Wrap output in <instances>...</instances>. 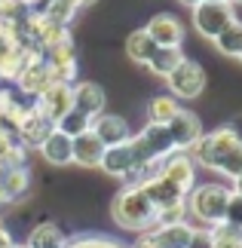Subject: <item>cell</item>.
Masks as SVG:
<instances>
[{
  "label": "cell",
  "mask_w": 242,
  "mask_h": 248,
  "mask_svg": "<svg viewBox=\"0 0 242 248\" xmlns=\"http://www.w3.org/2000/svg\"><path fill=\"white\" fill-rule=\"evenodd\" d=\"M187 248H211V236H209V230H193V239H190Z\"/></svg>",
  "instance_id": "1f68e13d"
},
{
  "label": "cell",
  "mask_w": 242,
  "mask_h": 248,
  "mask_svg": "<svg viewBox=\"0 0 242 248\" xmlns=\"http://www.w3.org/2000/svg\"><path fill=\"white\" fill-rule=\"evenodd\" d=\"M65 245H67V236L52 221H40L28 233V242H25V248H65Z\"/></svg>",
  "instance_id": "44dd1931"
},
{
  "label": "cell",
  "mask_w": 242,
  "mask_h": 248,
  "mask_svg": "<svg viewBox=\"0 0 242 248\" xmlns=\"http://www.w3.org/2000/svg\"><path fill=\"white\" fill-rule=\"evenodd\" d=\"M132 248H157V242H153V236H150V230H144L138 239L132 242Z\"/></svg>",
  "instance_id": "d6a6232c"
},
{
  "label": "cell",
  "mask_w": 242,
  "mask_h": 248,
  "mask_svg": "<svg viewBox=\"0 0 242 248\" xmlns=\"http://www.w3.org/2000/svg\"><path fill=\"white\" fill-rule=\"evenodd\" d=\"M224 224H233L242 230V196L230 190V199H227V208H224Z\"/></svg>",
  "instance_id": "4dcf8cb0"
},
{
  "label": "cell",
  "mask_w": 242,
  "mask_h": 248,
  "mask_svg": "<svg viewBox=\"0 0 242 248\" xmlns=\"http://www.w3.org/2000/svg\"><path fill=\"white\" fill-rule=\"evenodd\" d=\"M233 3H211V0H206V3H196L193 6V28L209 37V40H215V37L224 31V28L233 22Z\"/></svg>",
  "instance_id": "5b68a950"
},
{
  "label": "cell",
  "mask_w": 242,
  "mask_h": 248,
  "mask_svg": "<svg viewBox=\"0 0 242 248\" xmlns=\"http://www.w3.org/2000/svg\"><path fill=\"white\" fill-rule=\"evenodd\" d=\"M101 156H104V144L98 141V135H95L92 129L74 138V163H77V166H83V169H98Z\"/></svg>",
  "instance_id": "ac0fdd59"
},
{
  "label": "cell",
  "mask_w": 242,
  "mask_h": 248,
  "mask_svg": "<svg viewBox=\"0 0 242 248\" xmlns=\"http://www.w3.org/2000/svg\"><path fill=\"white\" fill-rule=\"evenodd\" d=\"M55 126L46 117H40V113L34 110V104L28 108V113L22 120H18V129H16V141L22 147H40L43 141H46V135H49Z\"/></svg>",
  "instance_id": "4fadbf2b"
},
{
  "label": "cell",
  "mask_w": 242,
  "mask_h": 248,
  "mask_svg": "<svg viewBox=\"0 0 242 248\" xmlns=\"http://www.w3.org/2000/svg\"><path fill=\"white\" fill-rule=\"evenodd\" d=\"M209 236H211V248H242V230L233 224H215L209 227Z\"/></svg>",
  "instance_id": "484cf974"
},
{
  "label": "cell",
  "mask_w": 242,
  "mask_h": 248,
  "mask_svg": "<svg viewBox=\"0 0 242 248\" xmlns=\"http://www.w3.org/2000/svg\"><path fill=\"white\" fill-rule=\"evenodd\" d=\"M187 154H190L193 163L218 171V175H224L230 181L242 175V141L233 135L230 126H221L215 132H202L199 141Z\"/></svg>",
  "instance_id": "6da1fadb"
},
{
  "label": "cell",
  "mask_w": 242,
  "mask_h": 248,
  "mask_svg": "<svg viewBox=\"0 0 242 248\" xmlns=\"http://www.w3.org/2000/svg\"><path fill=\"white\" fill-rule=\"evenodd\" d=\"M187 221V202H175L166 208H157V224L153 227H169V224H181Z\"/></svg>",
  "instance_id": "f1b7e54d"
},
{
  "label": "cell",
  "mask_w": 242,
  "mask_h": 248,
  "mask_svg": "<svg viewBox=\"0 0 242 248\" xmlns=\"http://www.w3.org/2000/svg\"><path fill=\"white\" fill-rule=\"evenodd\" d=\"M215 46H218V52L233 55V59H236L239 49H242V22H239V18H233V22L215 37Z\"/></svg>",
  "instance_id": "d4e9b609"
},
{
  "label": "cell",
  "mask_w": 242,
  "mask_h": 248,
  "mask_svg": "<svg viewBox=\"0 0 242 248\" xmlns=\"http://www.w3.org/2000/svg\"><path fill=\"white\" fill-rule=\"evenodd\" d=\"M230 3H242V0H230Z\"/></svg>",
  "instance_id": "60d3db41"
},
{
  "label": "cell",
  "mask_w": 242,
  "mask_h": 248,
  "mask_svg": "<svg viewBox=\"0 0 242 248\" xmlns=\"http://www.w3.org/2000/svg\"><path fill=\"white\" fill-rule=\"evenodd\" d=\"M181 59H184V52H181V46H157V52L150 55V62L144 64L150 74H157V77H162L166 80L172 71L181 64Z\"/></svg>",
  "instance_id": "7402d4cb"
},
{
  "label": "cell",
  "mask_w": 242,
  "mask_h": 248,
  "mask_svg": "<svg viewBox=\"0 0 242 248\" xmlns=\"http://www.w3.org/2000/svg\"><path fill=\"white\" fill-rule=\"evenodd\" d=\"M236 59H239V62H242V49H239V55H236Z\"/></svg>",
  "instance_id": "ab89813d"
},
{
  "label": "cell",
  "mask_w": 242,
  "mask_h": 248,
  "mask_svg": "<svg viewBox=\"0 0 242 248\" xmlns=\"http://www.w3.org/2000/svg\"><path fill=\"white\" fill-rule=\"evenodd\" d=\"M157 171H160L162 178H169L175 187H181L184 193H190V190H193V181H196V163L190 159V154H181V150L169 154L157 166Z\"/></svg>",
  "instance_id": "9c48e42d"
},
{
  "label": "cell",
  "mask_w": 242,
  "mask_h": 248,
  "mask_svg": "<svg viewBox=\"0 0 242 248\" xmlns=\"http://www.w3.org/2000/svg\"><path fill=\"white\" fill-rule=\"evenodd\" d=\"M193 230H196V227L181 221V224H169V227H153L150 236H153V242H157V248H187L190 239H193Z\"/></svg>",
  "instance_id": "d6986e66"
},
{
  "label": "cell",
  "mask_w": 242,
  "mask_h": 248,
  "mask_svg": "<svg viewBox=\"0 0 242 248\" xmlns=\"http://www.w3.org/2000/svg\"><path fill=\"white\" fill-rule=\"evenodd\" d=\"M37 150H40V156L49 166H71L74 163V138H67L59 129H52Z\"/></svg>",
  "instance_id": "e0dca14e"
},
{
  "label": "cell",
  "mask_w": 242,
  "mask_h": 248,
  "mask_svg": "<svg viewBox=\"0 0 242 248\" xmlns=\"http://www.w3.org/2000/svg\"><path fill=\"white\" fill-rule=\"evenodd\" d=\"M71 101H74V86L71 83H52L49 89H43L34 98V110L55 126V123L71 110Z\"/></svg>",
  "instance_id": "52a82bcc"
},
{
  "label": "cell",
  "mask_w": 242,
  "mask_h": 248,
  "mask_svg": "<svg viewBox=\"0 0 242 248\" xmlns=\"http://www.w3.org/2000/svg\"><path fill=\"white\" fill-rule=\"evenodd\" d=\"M178 110H181L178 98H172V95H157V98L150 101V108H147V117H150V123H160V126H166V123L175 117Z\"/></svg>",
  "instance_id": "4316f807"
},
{
  "label": "cell",
  "mask_w": 242,
  "mask_h": 248,
  "mask_svg": "<svg viewBox=\"0 0 242 248\" xmlns=\"http://www.w3.org/2000/svg\"><path fill=\"white\" fill-rule=\"evenodd\" d=\"M178 3H181V6H190V9H193L196 3H202V0H178Z\"/></svg>",
  "instance_id": "8d00e7d4"
},
{
  "label": "cell",
  "mask_w": 242,
  "mask_h": 248,
  "mask_svg": "<svg viewBox=\"0 0 242 248\" xmlns=\"http://www.w3.org/2000/svg\"><path fill=\"white\" fill-rule=\"evenodd\" d=\"M95 135H98V141L104 147H111V144H123V141H129L132 138V129H129V123H126L123 117H117V113H98V117L92 120V126H89Z\"/></svg>",
  "instance_id": "9a60e30c"
},
{
  "label": "cell",
  "mask_w": 242,
  "mask_h": 248,
  "mask_svg": "<svg viewBox=\"0 0 242 248\" xmlns=\"http://www.w3.org/2000/svg\"><path fill=\"white\" fill-rule=\"evenodd\" d=\"M153 52H157V43L150 40V34L144 31V28H135V31L126 37V55H129L135 64H147Z\"/></svg>",
  "instance_id": "603a6c76"
},
{
  "label": "cell",
  "mask_w": 242,
  "mask_h": 248,
  "mask_svg": "<svg viewBox=\"0 0 242 248\" xmlns=\"http://www.w3.org/2000/svg\"><path fill=\"white\" fill-rule=\"evenodd\" d=\"M202 3H206V0H202ZM211 3H227V0H211Z\"/></svg>",
  "instance_id": "74e56055"
},
{
  "label": "cell",
  "mask_w": 242,
  "mask_h": 248,
  "mask_svg": "<svg viewBox=\"0 0 242 248\" xmlns=\"http://www.w3.org/2000/svg\"><path fill=\"white\" fill-rule=\"evenodd\" d=\"M98 169H104V171H108V175H113V178L129 181V184H138V175H141V171H138V159H135L129 141L104 147V156H101Z\"/></svg>",
  "instance_id": "8992f818"
},
{
  "label": "cell",
  "mask_w": 242,
  "mask_h": 248,
  "mask_svg": "<svg viewBox=\"0 0 242 248\" xmlns=\"http://www.w3.org/2000/svg\"><path fill=\"white\" fill-rule=\"evenodd\" d=\"M9 248H25V245H16V242H13V245H9Z\"/></svg>",
  "instance_id": "f35d334b"
},
{
  "label": "cell",
  "mask_w": 242,
  "mask_h": 248,
  "mask_svg": "<svg viewBox=\"0 0 242 248\" xmlns=\"http://www.w3.org/2000/svg\"><path fill=\"white\" fill-rule=\"evenodd\" d=\"M65 248H123V245L111 236H77V239H67Z\"/></svg>",
  "instance_id": "f546056e"
},
{
  "label": "cell",
  "mask_w": 242,
  "mask_h": 248,
  "mask_svg": "<svg viewBox=\"0 0 242 248\" xmlns=\"http://www.w3.org/2000/svg\"><path fill=\"white\" fill-rule=\"evenodd\" d=\"M141 190L147 193L153 208H166V205H175V202H184V199H187V193H184L181 187H175L169 178H162L160 171H150V175L141 181Z\"/></svg>",
  "instance_id": "8fae6325"
},
{
  "label": "cell",
  "mask_w": 242,
  "mask_h": 248,
  "mask_svg": "<svg viewBox=\"0 0 242 248\" xmlns=\"http://www.w3.org/2000/svg\"><path fill=\"white\" fill-rule=\"evenodd\" d=\"M25 150L13 135L0 132V171L3 169H16V166H25Z\"/></svg>",
  "instance_id": "cb8c5ba5"
},
{
  "label": "cell",
  "mask_w": 242,
  "mask_h": 248,
  "mask_svg": "<svg viewBox=\"0 0 242 248\" xmlns=\"http://www.w3.org/2000/svg\"><path fill=\"white\" fill-rule=\"evenodd\" d=\"M144 31L150 34V40L157 46H181L184 43V25L178 22L175 16H169V13L153 16Z\"/></svg>",
  "instance_id": "2e32d148"
},
{
  "label": "cell",
  "mask_w": 242,
  "mask_h": 248,
  "mask_svg": "<svg viewBox=\"0 0 242 248\" xmlns=\"http://www.w3.org/2000/svg\"><path fill=\"white\" fill-rule=\"evenodd\" d=\"M166 129H169V135H172V144H175V150H181V154H187V150L199 141V135H202L199 117H196V113H190V110H184V108L166 123Z\"/></svg>",
  "instance_id": "ba28073f"
},
{
  "label": "cell",
  "mask_w": 242,
  "mask_h": 248,
  "mask_svg": "<svg viewBox=\"0 0 242 248\" xmlns=\"http://www.w3.org/2000/svg\"><path fill=\"white\" fill-rule=\"evenodd\" d=\"M227 199H230V187L224 184H199L187 193V215H193L199 224L206 227H215L224 221V208H227Z\"/></svg>",
  "instance_id": "3957f363"
},
{
  "label": "cell",
  "mask_w": 242,
  "mask_h": 248,
  "mask_svg": "<svg viewBox=\"0 0 242 248\" xmlns=\"http://www.w3.org/2000/svg\"><path fill=\"white\" fill-rule=\"evenodd\" d=\"M67 3H71V6H77V9H80V6H89V3H92V0H67Z\"/></svg>",
  "instance_id": "d590c367"
},
{
  "label": "cell",
  "mask_w": 242,
  "mask_h": 248,
  "mask_svg": "<svg viewBox=\"0 0 242 248\" xmlns=\"http://www.w3.org/2000/svg\"><path fill=\"white\" fill-rule=\"evenodd\" d=\"M230 129H233V135H236V138L242 141V117H236L233 123H230Z\"/></svg>",
  "instance_id": "836d02e7"
},
{
  "label": "cell",
  "mask_w": 242,
  "mask_h": 248,
  "mask_svg": "<svg viewBox=\"0 0 242 248\" xmlns=\"http://www.w3.org/2000/svg\"><path fill=\"white\" fill-rule=\"evenodd\" d=\"M166 86H169L172 98H196L206 89V71H202L199 62L181 59V64L166 77Z\"/></svg>",
  "instance_id": "277c9868"
},
{
  "label": "cell",
  "mask_w": 242,
  "mask_h": 248,
  "mask_svg": "<svg viewBox=\"0 0 242 248\" xmlns=\"http://www.w3.org/2000/svg\"><path fill=\"white\" fill-rule=\"evenodd\" d=\"M111 215L117 227L123 230H135V233H144V230H153L157 224V208L147 199V193L141 190V184H126L111 202Z\"/></svg>",
  "instance_id": "7a4b0ae2"
},
{
  "label": "cell",
  "mask_w": 242,
  "mask_h": 248,
  "mask_svg": "<svg viewBox=\"0 0 242 248\" xmlns=\"http://www.w3.org/2000/svg\"><path fill=\"white\" fill-rule=\"evenodd\" d=\"M71 108L80 110V113H86L89 120H95L98 113H104V108H108V95H104V89H101L98 83L83 80V83L74 86V101H71Z\"/></svg>",
  "instance_id": "5bb4252c"
},
{
  "label": "cell",
  "mask_w": 242,
  "mask_h": 248,
  "mask_svg": "<svg viewBox=\"0 0 242 248\" xmlns=\"http://www.w3.org/2000/svg\"><path fill=\"white\" fill-rule=\"evenodd\" d=\"M28 184H31V175H28L25 166L0 171V199H3V205L6 202H16V199L28 190Z\"/></svg>",
  "instance_id": "ffe728a7"
},
{
  "label": "cell",
  "mask_w": 242,
  "mask_h": 248,
  "mask_svg": "<svg viewBox=\"0 0 242 248\" xmlns=\"http://www.w3.org/2000/svg\"><path fill=\"white\" fill-rule=\"evenodd\" d=\"M16 83H18V89H22L25 95L37 98V95H40L43 89H49L55 80H52V71H49V64H46V59H43L40 52H37L34 59L25 64V71L16 77Z\"/></svg>",
  "instance_id": "30bf717a"
},
{
  "label": "cell",
  "mask_w": 242,
  "mask_h": 248,
  "mask_svg": "<svg viewBox=\"0 0 242 248\" xmlns=\"http://www.w3.org/2000/svg\"><path fill=\"white\" fill-rule=\"evenodd\" d=\"M43 55H46V64H49L55 83H71V80H74V74H77V59H74L71 37H65L62 43L49 46Z\"/></svg>",
  "instance_id": "7c38bea8"
},
{
  "label": "cell",
  "mask_w": 242,
  "mask_h": 248,
  "mask_svg": "<svg viewBox=\"0 0 242 248\" xmlns=\"http://www.w3.org/2000/svg\"><path fill=\"white\" fill-rule=\"evenodd\" d=\"M233 193H239V196H242V175H239V178H233Z\"/></svg>",
  "instance_id": "e575fe53"
},
{
  "label": "cell",
  "mask_w": 242,
  "mask_h": 248,
  "mask_svg": "<svg viewBox=\"0 0 242 248\" xmlns=\"http://www.w3.org/2000/svg\"><path fill=\"white\" fill-rule=\"evenodd\" d=\"M89 126H92V120L86 117V113L74 110V108L67 110V113H65V117H62L59 123H55V129H59V132H65L67 138H77V135H83V132H89Z\"/></svg>",
  "instance_id": "83f0119b"
}]
</instances>
